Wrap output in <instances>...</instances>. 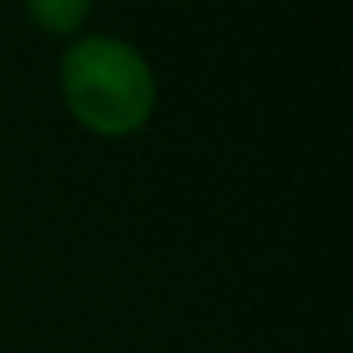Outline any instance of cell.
Returning a JSON list of instances; mask_svg holds the SVG:
<instances>
[{"label": "cell", "instance_id": "1", "mask_svg": "<svg viewBox=\"0 0 353 353\" xmlns=\"http://www.w3.org/2000/svg\"><path fill=\"white\" fill-rule=\"evenodd\" d=\"M61 92L69 114L95 137H133L156 110V77L122 39L88 34L61 57Z\"/></svg>", "mask_w": 353, "mask_h": 353}, {"label": "cell", "instance_id": "2", "mask_svg": "<svg viewBox=\"0 0 353 353\" xmlns=\"http://www.w3.org/2000/svg\"><path fill=\"white\" fill-rule=\"evenodd\" d=\"M31 19L50 34H72L92 12V0H23Z\"/></svg>", "mask_w": 353, "mask_h": 353}]
</instances>
